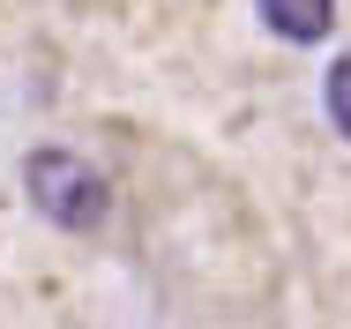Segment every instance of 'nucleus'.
Masks as SVG:
<instances>
[{
	"label": "nucleus",
	"instance_id": "nucleus-2",
	"mask_svg": "<svg viewBox=\"0 0 351 329\" xmlns=\"http://www.w3.org/2000/svg\"><path fill=\"white\" fill-rule=\"evenodd\" d=\"M254 8L284 45H322L329 23H337V0H254Z\"/></svg>",
	"mask_w": 351,
	"mask_h": 329
},
{
	"label": "nucleus",
	"instance_id": "nucleus-3",
	"mask_svg": "<svg viewBox=\"0 0 351 329\" xmlns=\"http://www.w3.org/2000/svg\"><path fill=\"white\" fill-rule=\"evenodd\" d=\"M322 105H329L337 135L351 142V53H344V60H329V90H322Z\"/></svg>",
	"mask_w": 351,
	"mask_h": 329
},
{
	"label": "nucleus",
	"instance_id": "nucleus-1",
	"mask_svg": "<svg viewBox=\"0 0 351 329\" xmlns=\"http://www.w3.org/2000/svg\"><path fill=\"white\" fill-rule=\"evenodd\" d=\"M23 195H30V209H38L45 225H60V232H90V225H105V209H112L105 172L82 165L75 150H30V157H23Z\"/></svg>",
	"mask_w": 351,
	"mask_h": 329
}]
</instances>
